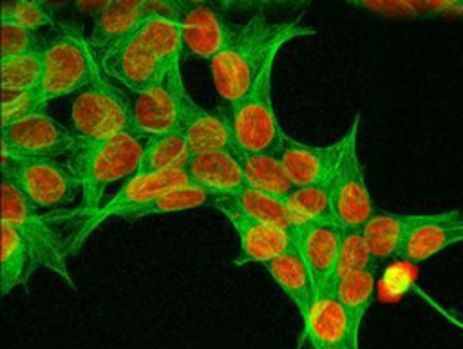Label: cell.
I'll use <instances>...</instances> for the list:
<instances>
[{"mask_svg": "<svg viewBox=\"0 0 463 349\" xmlns=\"http://www.w3.org/2000/svg\"><path fill=\"white\" fill-rule=\"evenodd\" d=\"M146 137L134 132H123L99 141H78L67 157V165L81 184V197L72 210L81 224L103 206L105 190L121 179L137 174Z\"/></svg>", "mask_w": 463, "mask_h": 349, "instance_id": "obj_2", "label": "cell"}, {"mask_svg": "<svg viewBox=\"0 0 463 349\" xmlns=\"http://www.w3.org/2000/svg\"><path fill=\"white\" fill-rule=\"evenodd\" d=\"M69 130L78 141H99L132 132L128 96L99 65L92 80L71 98Z\"/></svg>", "mask_w": 463, "mask_h": 349, "instance_id": "obj_3", "label": "cell"}, {"mask_svg": "<svg viewBox=\"0 0 463 349\" xmlns=\"http://www.w3.org/2000/svg\"><path fill=\"white\" fill-rule=\"evenodd\" d=\"M181 132L186 137L190 154L237 150L224 108L217 112L206 110L192 99L188 90L181 96Z\"/></svg>", "mask_w": 463, "mask_h": 349, "instance_id": "obj_18", "label": "cell"}, {"mask_svg": "<svg viewBox=\"0 0 463 349\" xmlns=\"http://www.w3.org/2000/svg\"><path fill=\"white\" fill-rule=\"evenodd\" d=\"M266 269L269 271L273 280L280 286V289L286 293V297L293 302V306L297 307L302 318L313 302L315 282L295 242L280 257L268 262Z\"/></svg>", "mask_w": 463, "mask_h": 349, "instance_id": "obj_23", "label": "cell"}, {"mask_svg": "<svg viewBox=\"0 0 463 349\" xmlns=\"http://www.w3.org/2000/svg\"><path fill=\"white\" fill-rule=\"evenodd\" d=\"M302 340L307 342L309 349L335 344H347L353 349H360V340H356L347 311L335 289L315 291L313 302L302 316Z\"/></svg>", "mask_w": 463, "mask_h": 349, "instance_id": "obj_17", "label": "cell"}, {"mask_svg": "<svg viewBox=\"0 0 463 349\" xmlns=\"http://www.w3.org/2000/svg\"><path fill=\"white\" fill-rule=\"evenodd\" d=\"M374 266L364 239L362 228H342L340 235V250L336 262V282L354 271H362L365 268ZM336 286V284H335Z\"/></svg>", "mask_w": 463, "mask_h": 349, "instance_id": "obj_33", "label": "cell"}, {"mask_svg": "<svg viewBox=\"0 0 463 349\" xmlns=\"http://www.w3.org/2000/svg\"><path fill=\"white\" fill-rule=\"evenodd\" d=\"M181 67L165 76V81L143 90H127L132 112V132L141 137L181 130V96L184 92Z\"/></svg>", "mask_w": 463, "mask_h": 349, "instance_id": "obj_11", "label": "cell"}, {"mask_svg": "<svg viewBox=\"0 0 463 349\" xmlns=\"http://www.w3.org/2000/svg\"><path fill=\"white\" fill-rule=\"evenodd\" d=\"M146 18L145 2H107L87 38L96 61H99L110 47L137 31Z\"/></svg>", "mask_w": 463, "mask_h": 349, "instance_id": "obj_22", "label": "cell"}, {"mask_svg": "<svg viewBox=\"0 0 463 349\" xmlns=\"http://www.w3.org/2000/svg\"><path fill=\"white\" fill-rule=\"evenodd\" d=\"M291 210L302 222H313L322 219H333L331 215V181L320 184L295 186L286 197Z\"/></svg>", "mask_w": 463, "mask_h": 349, "instance_id": "obj_32", "label": "cell"}, {"mask_svg": "<svg viewBox=\"0 0 463 349\" xmlns=\"http://www.w3.org/2000/svg\"><path fill=\"white\" fill-rule=\"evenodd\" d=\"M2 179L40 213L65 212L81 197V184L67 161L2 157Z\"/></svg>", "mask_w": 463, "mask_h": 349, "instance_id": "obj_4", "label": "cell"}, {"mask_svg": "<svg viewBox=\"0 0 463 349\" xmlns=\"http://www.w3.org/2000/svg\"><path fill=\"white\" fill-rule=\"evenodd\" d=\"M179 25L184 51L208 61L224 49L233 29V22L210 2H184Z\"/></svg>", "mask_w": 463, "mask_h": 349, "instance_id": "obj_16", "label": "cell"}, {"mask_svg": "<svg viewBox=\"0 0 463 349\" xmlns=\"http://www.w3.org/2000/svg\"><path fill=\"white\" fill-rule=\"evenodd\" d=\"M190 179L183 166L159 172V174H136L130 179H127L119 190L98 210L96 215H92L89 221H85L76 235L71 241V251L76 253L81 244L87 241V237L109 217H121L127 219L136 210L143 208L161 193L188 184Z\"/></svg>", "mask_w": 463, "mask_h": 349, "instance_id": "obj_10", "label": "cell"}, {"mask_svg": "<svg viewBox=\"0 0 463 349\" xmlns=\"http://www.w3.org/2000/svg\"><path fill=\"white\" fill-rule=\"evenodd\" d=\"M318 349H353V347L347 345V344H335V345H324V347H318Z\"/></svg>", "mask_w": 463, "mask_h": 349, "instance_id": "obj_37", "label": "cell"}, {"mask_svg": "<svg viewBox=\"0 0 463 349\" xmlns=\"http://www.w3.org/2000/svg\"><path fill=\"white\" fill-rule=\"evenodd\" d=\"M45 38L13 22H2V60L43 52Z\"/></svg>", "mask_w": 463, "mask_h": 349, "instance_id": "obj_34", "label": "cell"}, {"mask_svg": "<svg viewBox=\"0 0 463 349\" xmlns=\"http://www.w3.org/2000/svg\"><path fill=\"white\" fill-rule=\"evenodd\" d=\"M226 197L239 212H242L260 222H266V224L288 230V231H293L302 226V222L291 210L286 197L260 192L251 186H244V188L237 190L235 193H228Z\"/></svg>", "mask_w": 463, "mask_h": 349, "instance_id": "obj_24", "label": "cell"}, {"mask_svg": "<svg viewBox=\"0 0 463 349\" xmlns=\"http://www.w3.org/2000/svg\"><path fill=\"white\" fill-rule=\"evenodd\" d=\"M360 114L345 132V148L331 179V215L340 228H362L376 212L358 157Z\"/></svg>", "mask_w": 463, "mask_h": 349, "instance_id": "obj_8", "label": "cell"}, {"mask_svg": "<svg viewBox=\"0 0 463 349\" xmlns=\"http://www.w3.org/2000/svg\"><path fill=\"white\" fill-rule=\"evenodd\" d=\"M192 184L217 195L235 193L246 186L239 150H210L190 154L183 165Z\"/></svg>", "mask_w": 463, "mask_h": 349, "instance_id": "obj_19", "label": "cell"}, {"mask_svg": "<svg viewBox=\"0 0 463 349\" xmlns=\"http://www.w3.org/2000/svg\"><path fill=\"white\" fill-rule=\"evenodd\" d=\"M38 269L36 260L22 239V235L2 221V259H0V284L2 295H9L14 288L24 286Z\"/></svg>", "mask_w": 463, "mask_h": 349, "instance_id": "obj_25", "label": "cell"}, {"mask_svg": "<svg viewBox=\"0 0 463 349\" xmlns=\"http://www.w3.org/2000/svg\"><path fill=\"white\" fill-rule=\"evenodd\" d=\"M215 210H219L233 226V230L239 235V255L233 260L235 266L259 262L268 264L273 259L280 257L288 248L293 246V231L260 222L242 212H239L226 195H219L215 204Z\"/></svg>", "mask_w": 463, "mask_h": 349, "instance_id": "obj_13", "label": "cell"}, {"mask_svg": "<svg viewBox=\"0 0 463 349\" xmlns=\"http://www.w3.org/2000/svg\"><path fill=\"white\" fill-rule=\"evenodd\" d=\"M443 315H445V316H447V318H449V320H450V322H452V324H454V325H456V327H459V329H463V322H461V320H458V318H454V316H450V315H449V313H445V311H443Z\"/></svg>", "mask_w": 463, "mask_h": 349, "instance_id": "obj_38", "label": "cell"}, {"mask_svg": "<svg viewBox=\"0 0 463 349\" xmlns=\"http://www.w3.org/2000/svg\"><path fill=\"white\" fill-rule=\"evenodd\" d=\"M188 156V143L181 130L146 137L137 174H159L183 166Z\"/></svg>", "mask_w": 463, "mask_h": 349, "instance_id": "obj_29", "label": "cell"}, {"mask_svg": "<svg viewBox=\"0 0 463 349\" xmlns=\"http://www.w3.org/2000/svg\"><path fill=\"white\" fill-rule=\"evenodd\" d=\"M101 71L118 85L132 92L148 90L165 81V69L146 43L141 27L110 47L99 58Z\"/></svg>", "mask_w": 463, "mask_h": 349, "instance_id": "obj_12", "label": "cell"}, {"mask_svg": "<svg viewBox=\"0 0 463 349\" xmlns=\"http://www.w3.org/2000/svg\"><path fill=\"white\" fill-rule=\"evenodd\" d=\"M40 112H45V103L34 89L20 94H2V125H9Z\"/></svg>", "mask_w": 463, "mask_h": 349, "instance_id": "obj_36", "label": "cell"}, {"mask_svg": "<svg viewBox=\"0 0 463 349\" xmlns=\"http://www.w3.org/2000/svg\"><path fill=\"white\" fill-rule=\"evenodd\" d=\"M54 215L36 212L11 183L2 179V221L22 235L38 268L51 269L71 288H76L67 266L69 244L51 224Z\"/></svg>", "mask_w": 463, "mask_h": 349, "instance_id": "obj_7", "label": "cell"}, {"mask_svg": "<svg viewBox=\"0 0 463 349\" xmlns=\"http://www.w3.org/2000/svg\"><path fill=\"white\" fill-rule=\"evenodd\" d=\"M315 33V27L302 24V14L293 20H269L257 11L244 24H233L224 49L210 61L217 96L226 107L235 103L251 89L264 67L277 58L280 47Z\"/></svg>", "mask_w": 463, "mask_h": 349, "instance_id": "obj_1", "label": "cell"}, {"mask_svg": "<svg viewBox=\"0 0 463 349\" xmlns=\"http://www.w3.org/2000/svg\"><path fill=\"white\" fill-rule=\"evenodd\" d=\"M141 33L166 74L181 67L179 61L184 47L179 22L163 16H148L141 25Z\"/></svg>", "mask_w": 463, "mask_h": 349, "instance_id": "obj_30", "label": "cell"}, {"mask_svg": "<svg viewBox=\"0 0 463 349\" xmlns=\"http://www.w3.org/2000/svg\"><path fill=\"white\" fill-rule=\"evenodd\" d=\"M241 161L244 168L246 186L279 197H288L293 192L295 184L279 154L241 152Z\"/></svg>", "mask_w": 463, "mask_h": 349, "instance_id": "obj_26", "label": "cell"}, {"mask_svg": "<svg viewBox=\"0 0 463 349\" xmlns=\"http://www.w3.org/2000/svg\"><path fill=\"white\" fill-rule=\"evenodd\" d=\"M342 228L333 219L306 222L293 230V241L307 264L315 291L335 289Z\"/></svg>", "mask_w": 463, "mask_h": 349, "instance_id": "obj_14", "label": "cell"}, {"mask_svg": "<svg viewBox=\"0 0 463 349\" xmlns=\"http://www.w3.org/2000/svg\"><path fill=\"white\" fill-rule=\"evenodd\" d=\"M275 60L264 67L257 81L241 99L224 107L239 152L277 154L279 150L284 130L277 119L271 99Z\"/></svg>", "mask_w": 463, "mask_h": 349, "instance_id": "obj_6", "label": "cell"}, {"mask_svg": "<svg viewBox=\"0 0 463 349\" xmlns=\"http://www.w3.org/2000/svg\"><path fill=\"white\" fill-rule=\"evenodd\" d=\"M98 65L83 33L74 25H63L45 38L42 78L34 90L45 105L72 96L92 80Z\"/></svg>", "mask_w": 463, "mask_h": 349, "instance_id": "obj_5", "label": "cell"}, {"mask_svg": "<svg viewBox=\"0 0 463 349\" xmlns=\"http://www.w3.org/2000/svg\"><path fill=\"white\" fill-rule=\"evenodd\" d=\"M2 22H13L29 31L38 33L40 29L52 25L54 20L47 7L40 2H4L2 4Z\"/></svg>", "mask_w": 463, "mask_h": 349, "instance_id": "obj_35", "label": "cell"}, {"mask_svg": "<svg viewBox=\"0 0 463 349\" xmlns=\"http://www.w3.org/2000/svg\"><path fill=\"white\" fill-rule=\"evenodd\" d=\"M345 148V134L331 145H306L295 141L286 132L279 145V157L282 159L295 186L320 184L333 179L335 170Z\"/></svg>", "mask_w": 463, "mask_h": 349, "instance_id": "obj_15", "label": "cell"}, {"mask_svg": "<svg viewBox=\"0 0 463 349\" xmlns=\"http://www.w3.org/2000/svg\"><path fill=\"white\" fill-rule=\"evenodd\" d=\"M78 139L49 114L40 112L2 125V157L9 159H60L69 157Z\"/></svg>", "mask_w": 463, "mask_h": 349, "instance_id": "obj_9", "label": "cell"}, {"mask_svg": "<svg viewBox=\"0 0 463 349\" xmlns=\"http://www.w3.org/2000/svg\"><path fill=\"white\" fill-rule=\"evenodd\" d=\"M43 69V52L2 60V94H20L38 87Z\"/></svg>", "mask_w": 463, "mask_h": 349, "instance_id": "obj_31", "label": "cell"}, {"mask_svg": "<svg viewBox=\"0 0 463 349\" xmlns=\"http://www.w3.org/2000/svg\"><path fill=\"white\" fill-rule=\"evenodd\" d=\"M217 197H219L217 193L188 183V184H183V186H177V188H172V190L161 193L159 197H156L154 201L145 204L143 208L130 213L125 221L136 222L137 219H143L148 215L177 213V212H186V210H195V208H204V206L213 208Z\"/></svg>", "mask_w": 463, "mask_h": 349, "instance_id": "obj_28", "label": "cell"}, {"mask_svg": "<svg viewBox=\"0 0 463 349\" xmlns=\"http://www.w3.org/2000/svg\"><path fill=\"white\" fill-rule=\"evenodd\" d=\"M374 289H376L374 266L365 268L362 271L349 273V275L342 277L335 286V293L347 311V316H349V322H351L356 340H360L362 320L373 304Z\"/></svg>", "mask_w": 463, "mask_h": 349, "instance_id": "obj_27", "label": "cell"}, {"mask_svg": "<svg viewBox=\"0 0 463 349\" xmlns=\"http://www.w3.org/2000/svg\"><path fill=\"white\" fill-rule=\"evenodd\" d=\"M434 213H387L374 212L362 226L373 264H382L400 255L409 235L432 219Z\"/></svg>", "mask_w": 463, "mask_h": 349, "instance_id": "obj_20", "label": "cell"}, {"mask_svg": "<svg viewBox=\"0 0 463 349\" xmlns=\"http://www.w3.org/2000/svg\"><path fill=\"white\" fill-rule=\"evenodd\" d=\"M463 242V212H436L430 221L418 226L403 244L398 259L421 264L439 251Z\"/></svg>", "mask_w": 463, "mask_h": 349, "instance_id": "obj_21", "label": "cell"}]
</instances>
